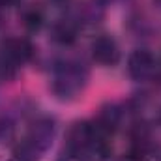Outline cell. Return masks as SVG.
<instances>
[{
	"label": "cell",
	"mask_w": 161,
	"mask_h": 161,
	"mask_svg": "<svg viewBox=\"0 0 161 161\" xmlns=\"http://www.w3.org/2000/svg\"><path fill=\"white\" fill-rule=\"evenodd\" d=\"M88 82V69L75 60H66L54 68L53 94L58 99H73L84 90Z\"/></svg>",
	"instance_id": "6da1fadb"
},
{
	"label": "cell",
	"mask_w": 161,
	"mask_h": 161,
	"mask_svg": "<svg viewBox=\"0 0 161 161\" xmlns=\"http://www.w3.org/2000/svg\"><path fill=\"white\" fill-rule=\"evenodd\" d=\"M54 133H56V124H54V120L49 118V116H41V118H38V120L30 125L25 142H26L34 152L43 154V152L53 144Z\"/></svg>",
	"instance_id": "7a4b0ae2"
},
{
	"label": "cell",
	"mask_w": 161,
	"mask_h": 161,
	"mask_svg": "<svg viewBox=\"0 0 161 161\" xmlns=\"http://www.w3.org/2000/svg\"><path fill=\"white\" fill-rule=\"evenodd\" d=\"M97 137V129L90 122H75L68 129V148L77 150V152H86L92 148L94 141Z\"/></svg>",
	"instance_id": "3957f363"
},
{
	"label": "cell",
	"mask_w": 161,
	"mask_h": 161,
	"mask_svg": "<svg viewBox=\"0 0 161 161\" xmlns=\"http://www.w3.org/2000/svg\"><path fill=\"white\" fill-rule=\"evenodd\" d=\"M156 71V58L146 49H137L127 58V73L135 80H146Z\"/></svg>",
	"instance_id": "277c9868"
},
{
	"label": "cell",
	"mask_w": 161,
	"mask_h": 161,
	"mask_svg": "<svg viewBox=\"0 0 161 161\" xmlns=\"http://www.w3.org/2000/svg\"><path fill=\"white\" fill-rule=\"evenodd\" d=\"M92 58L101 66H116L120 60V49L114 38L111 36H97L90 45Z\"/></svg>",
	"instance_id": "5b68a950"
},
{
	"label": "cell",
	"mask_w": 161,
	"mask_h": 161,
	"mask_svg": "<svg viewBox=\"0 0 161 161\" xmlns=\"http://www.w3.org/2000/svg\"><path fill=\"white\" fill-rule=\"evenodd\" d=\"M2 49H4L6 60L11 62L13 66L26 64L34 56V45H32V41L26 40V38H9V40L4 41Z\"/></svg>",
	"instance_id": "8992f818"
},
{
	"label": "cell",
	"mask_w": 161,
	"mask_h": 161,
	"mask_svg": "<svg viewBox=\"0 0 161 161\" xmlns=\"http://www.w3.org/2000/svg\"><path fill=\"white\" fill-rule=\"evenodd\" d=\"M120 122H122L120 107H118V105H114V103H111V105L101 107V111H99L97 118H96V122H94V125H96L99 131H103V133L111 135V133L120 125Z\"/></svg>",
	"instance_id": "52a82bcc"
},
{
	"label": "cell",
	"mask_w": 161,
	"mask_h": 161,
	"mask_svg": "<svg viewBox=\"0 0 161 161\" xmlns=\"http://www.w3.org/2000/svg\"><path fill=\"white\" fill-rule=\"evenodd\" d=\"M53 40L60 45H71L77 38V26L71 21H58L53 26Z\"/></svg>",
	"instance_id": "ba28073f"
},
{
	"label": "cell",
	"mask_w": 161,
	"mask_h": 161,
	"mask_svg": "<svg viewBox=\"0 0 161 161\" xmlns=\"http://www.w3.org/2000/svg\"><path fill=\"white\" fill-rule=\"evenodd\" d=\"M43 23H45V15H43V11H41L40 8L32 6V8L25 9V13H23V25H25L26 30L38 32L43 26Z\"/></svg>",
	"instance_id": "9c48e42d"
},
{
	"label": "cell",
	"mask_w": 161,
	"mask_h": 161,
	"mask_svg": "<svg viewBox=\"0 0 161 161\" xmlns=\"http://www.w3.org/2000/svg\"><path fill=\"white\" fill-rule=\"evenodd\" d=\"M15 139V122L9 116H0V144H8Z\"/></svg>",
	"instance_id": "30bf717a"
},
{
	"label": "cell",
	"mask_w": 161,
	"mask_h": 161,
	"mask_svg": "<svg viewBox=\"0 0 161 161\" xmlns=\"http://www.w3.org/2000/svg\"><path fill=\"white\" fill-rule=\"evenodd\" d=\"M58 161H88V159H86V156H84L82 152L69 150V148H68V152H62V154H60Z\"/></svg>",
	"instance_id": "8fae6325"
},
{
	"label": "cell",
	"mask_w": 161,
	"mask_h": 161,
	"mask_svg": "<svg viewBox=\"0 0 161 161\" xmlns=\"http://www.w3.org/2000/svg\"><path fill=\"white\" fill-rule=\"evenodd\" d=\"M122 161H146V156L142 150H137V148H131L127 154H124Z\"/></svg>",
	"instance_id": "7c38bea8"
},
{
	"label": "cell",
	"mask_w": 161,
	"mask_h": 161,
	"mask_svg": "<svg viewBox=\"0 0 161 161\" xmlns=\"http://www.w3.org/2000/svg\"><path fill=\"white\" fill-rule=\"evenodd\" d=\"M19 0H0V8H11V6H15Z\"/></svg>",
	"instance_id": "4fadbf2b"
},
{
	"label": "cell",
	"mask_w": 161,
	"mask_h": 161,
	"mask_svg": "<svg viewBox=\"0 0 161 161\" xmlns=\"http://www.w3.org/2000/svg\"><path fill=\"white\" fill-rule=\"evenodd\" d=\"M54 4H64V2H68V0H53Z\"/></svg>",
	"instance_id": "5bb4252c"
},
{
	"label": "cell",
	"mask_w": 161,
	"mask_h": 161,
	"mask_svg": "<svg viewBox=\"0 0 161 161\" xmlns=\"http://www.w3.org/2000/svg\"><path fill=\"white\" fill-rule=\"evenodd\" d=\"M158 122L161 124V109H159V113H158Z\"/></svg>",
	"instance_id": "9a60e30c"
},
{
	"label": "cell",
	"mask_w": 161,
	"mask_h": 161,
	"mask_svg": "<svg viewBox=\"0 0 161 161\" xmlns=\"http://www.w3.org/2000/svg\"><path fill=\"white\" fill-rule=\"evenodd\" d=\"M158 2H159V4H161V0H158Z\"/></svg>",
	"instance_id": "2e32d148"
}]
</instances>
